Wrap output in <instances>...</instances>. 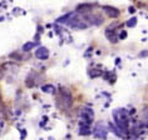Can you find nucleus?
Here are the masks:
<instances>
[{
	"label": "nucleus",
	"mask_w": 148,
	"mask_h": 140,
	"mask_svg": "<svg viewBox=\"0 0 148 140\" xmlns=\"http://www.w3.org/2000/svg\"><path fill=\"white\" fill-rule=\"evenodd\" d=\"M9 58L10 59H13V60H18V61H21L23 60V55H21L20 53H12V54H9Z\"/></svg>",
	"instance_id": "nucleus-18"
},
{
	"label": "nucleus",
	"mask_w": 148,
	"mask_h": 140,
	"mask_svg": "<svg viewBox=\"0 0 148 140\" xmlns=\"http://www.w3.org/2000/svg\"><path fill=\"white\" fill-rule=\"evenodd\" d=\"M36 44H38V43H35V41H28V43H25L24 45H23L21 50H23L24 53H29V51L33 50L36 46Z\"/></svg>",
	"instance_id": "nucleus-14"
},
{
	"label": "nucleus",
	"mask_w": 148,
	"mask_h": 140,
	"mask_svg": "<svg viewBox=\"0 0 148 140\" xmlns=\"http://www.w3.org/2000/svg\"><path fill=\"white\" fill-rule=\"evenodd\" d=\"M27 138V130L25 129H21L20 130V140H25Z\"/></svg>",
	"instance_id": "nucleus-22"
},
{
	"label": "nucleus",
	"mask_w": 148,
	"mask_h": 140,
	"mask_svg": "<svg viewBox=\"0 0 148 140\" xmlns=\"http://www.w3.org/2000/svg\"><path fill=\"white\" fill-rule=\"evenodd\" d=\"M48 140H54V138H49V139H48Z\"/></svg>",
	"instance_id": "nucleus-26"
},
{
	"label": "nucleus",
	"mask_w": 148,
	"mask_h": 140,
	"mask_svg": "<svg viewBox=\"0 0 148 140\" xmlns=\"http://www.w3.org/2000/svg\"><path fill=\"white\" fill-rule=\"evenodd\" d=\"M4 128V115H3V110H0V131Z\"/></svg>",
	"instance_id": "nucleus-21"
},
{
	"label": "nucleus",
	"mask_w": 148,
	"mask_h": 140,
	"mask_svg": "<svg viewBox=\"0 0 148 140\" xmlns=\"http://www.w3.org/2000/svg\"><path fill=\"white\" fill-rule=\"evenodd\" d=\"M106 36H107V39H108L110 43H113V44L118 43V40H119L118 35L116 34V30H113V29H110V28H108L106 30Z\"/></svg>",
	"instance_id": "nucleus-10"
},
{
	"label": "nucleus",
	"mask_w": 148,
	"mask_h": 140,
	"mask_svg": "<svg viewBox=\"0 0 148 140\" xmlns=\"http://www.w3.org/2000/svg\"><path fill=\"white\" fill-rule=\"evenodd\" d=\"M92 133H93V130H92L90 125L79 123V131H78L79 135H82V136H88V135H90Z\"/></svg>",
	"instance_id": "nucleus-9"
},
{
	"label": "nucleus",
	"mask_w": 148,
	"mask_h": 140,
	"mask_svg": "<svg viewBox=\"0 0 148 140\" xmlns=\"http://www.w3.org/2000/svg\"><path fill=\"white\" fill-rule=\"evenodd\" d=\"M104 79L106 80H108L109 83H114V80H116V75L114 74H112V73H109V71H107L106 74H104Z\"/></svg>",
	"instance_id": "nucleus-19"
},
{
	"label": "nucleus",
	"mask_w": 148,
	"mask_h": 140,
	"mask_svg": "<svg viewBox=\"0 0 148 140\" xmlns=\"http://www.w3.org/2000/svg\"><path fill=\"white\" fill-rule=\"evenodd\" d=\"M59 104L64 110H69L73 105V95L66 88H59Z\"/></svg>",
	"instance_id": "nucleus-2"
},
{
	"label": "nucleus",
	"mask_w": 148,
	"mask_h": 140,
	"mask_svg": "<svg viewBox=\"0 0 148 140\" xmlns=\"http://www.w3.org/2000/svg\"><path fill=\"white\" fill-rule=\"evenodd\" d=\"M92 134L94 135V138H97L99 140H107V135H108V128L103 123H97L93 129V133Z\"/></svg>",
	"instance_id": "nucleus-3"
},
{
	"label": "nucleus",
	"mask_w": 148,
	"mask_h": 140,
	"mask_svg": "<svg viewBox=\"0 0 148 140\" xmlns=\"http://www.w3.org/2000/svg\"><path fill=\"white\" fill-rule=\"evenodd\" d=\"M72 14L73 13H68V14H65V15H63L60 18H58L57 19V23H60V24H66V21H68L70 19V16H72Z\"/></svg>",
	"instance_id": "nucleus-17"
},
{
	"label": "nucleus",
	"mask_w": 148,
	"mask_h": 140,
	"mask_svg": "<svg viewBox=\"0 0 148 140\" xmlns=\"http://www.w3.org/2000/svg\"><path fill=\"white\" fill-rule=\"evenodd\" d=\"M140 126H142V128H148V105L143 108L142 120H140Z\"/></svg>",
	"instance_id": "nucleus-12"
},
{
	"label": "nucleus",
	"mask_w": 148,
	"mask_h": 140,
	"mask_svg": "<svg viewBox=\"0 0 148 140\" xmlns=\"http://www.w3.org/2000/svg\"><path fill=\"white\" fill-rule=\"evenodd\" d=\"M102 75H103V71L99 69H90L89 71H88V76H89L90 79L98 78V76H102Z\"/></svg>",
	"instance_id": "nucleus-15"
},
{
	"label": "nucleus",
	"mask_w": 148,
	"mask_h": 140,
	"mask_svg": "<svg viewBox=\"0 0 148 140\" xmlns=\"http://www.w3.org/2000/svg\"><path fill=\"white\" fill-rule=\"evenodd\" d=\"M113 119H114L116 126L127 136L128 131H129V123H131V118H129L128 111L125 109L113 110Z\"/></svg>",
	"instance_id": "nucleus-1"
},
{
	"label": "nucleus",
	"mask_w": 148,
	"mask_h": 140,
	"mask_svg": "<svg viewBox=\"0 0 148 140\" xmlns=\"http://www.w3.org/2000/svg\"><path fill=\"white\" fill-rule=\"evenodd\" d=\"M95 6V4H90V3H84V4H79L77 6V13L79 14H87V13H90V10Z\"/></svg>",
	"instance_id": "nucleus-8"
},
{
	"label": "nucleus",
	"mask_w": 148,
	"mask_h": 140,
	"mask_svg": "<svg viewBox=\"0 0 148 140\" xmlns=\"http://www.w3.org/2000/svg\"><path fill=\"white\" fill-rule=\"evenodd\" d=\"M102 9H103V12H104L107 15H108L109 18H113V19L118 18V16H119V14H121L119 10H118L117 8H114V6L104 5V6H102Z\"/></svg>",
	"instance_id": "nucleus-6"
},
{
	"label": "nucleus",
	"mask_w": 148,
	"mask_h": 140,
	"mask_svg": "<svg viewBox=\"0 0 148 140\" xmlns=\"http://www.w3.org/2000/svg\"><path fill=\"white\" fill-rule=\"evenodd\" d=\"M108 126H109L110 130H112V133H114V134H116L118 138H122V139H125V138H127V136H125L123 133H122V131H121L119 129H118L113 123H109V124H108Z\"/></svg>",
	"instance_id": "nucleus-13"
},
{
	"label": "nucleus",
	"mask_w": 148,
	"mask_h": 140,
	"mask_svg": "<svg viewBox=\"0 0 148 140\" xmlns=\"http://www.w3.org/2000/svg\"><path fill=\"white\" fill-rule=\"evenodd\" d=\"M42 91L45 94H55L57 93V90H55V88L53 85H50V84H45V85L42 86Z\"/></svg>",
	"instance_id": "nucleus-16"
},
{
	"label": "nucleus",
	"mask_w": 148,
	"mask_h": 140,
	"mask_svg": "<svg viewBox=\"0 0 148 140\" xmlns=\"http://www.w3.org/2000/svg\"><path fill=\"white\" fill-rule=\"evenodd\" d=\"M136 24H137V18H131L127 23H125V25H127L128 28H133V27H136Z\"/></svg>",
	"instance_id": "nucleus-20"
},
{
	"label": "nucleus",
	"mask_w": 148,
	"mask_h": 140,
	"mask_svg": "<svg viewBox=\"0 0 148 140\" xmlns=\"http://www.w3.org/2000/svg\"><path fill=\"white\" fill-rule=\"evenodd\" d=\"M35 56L39 59V60H47L49 58V50L45 46H39L38 49L35 50Z\"/></svg>",
	"instance_id": "nucleus-7"
},
{
	"label": "nucleus",
	"mask_w": 148,
	"mask_h": 140,
	"mask_svg": "<svg viewBox=\"0 0 148 140\" xmlns=\"http://www.w3.org/2000/svg\"><path fill=\"white\" fill-rule=\"evenodd\" d=\"M84 19L87 20V23L90 25H95V27H98V25L103 24V21H104V19H103V16L101 15V14H94V13H87V14H83Z\"/></svg>",
	"instance_id": "nucleus-5"
},
{
	"label": "nucleus",
	"mask_w": 148,
	"mask_h": 140,
	"mask_svg": "<svg viewBox=\"0 0 148 140\" xmlns=\"http://www.w3.org/2000/svg\"><path fill=\"white\" fill-rule=\"evenodd\" d=\"M139 56H140V58L148 56V50H144V51H142V53H139Z\"/></svg>",
	"instance_id": "nucleus-24"
},
{
	"label": "nucleus",
	"mask_w": 148,
	"mask_h": 140,
	"mask_svg": "<svg viewBox=\"0 0 148 140\" xmlns=\"http://www.w3.org/2000/svg\"><path fill=\"white\" fill-rule=\"evenodd\" d=\"M93 120H94V111L90 108H83L82 110H80V120H79V123L92 125Z\"/></svg>",
	"instance_id": "nucleus-4"
},
{
	"label": "nucleus",
	"mask_w": 148,
	"mask_h": 140,
	"mask_svg": "<svg viewBox=\"0 0 148 140\" xmlns=\"http://www.w3.org/2000/svg\"><path fill=\"white\" fill-rule=\"evenodd\" d=\"M118 38H119V40L125 39V38H127V31H122V33H121V35L118 36Z\"/></svg>",
	"instance_id": "nucleus-23"
},
{
	"label": "nucleus",
	"mask_w": 148,
	"mask_h": 140,
	"mask_svg": "<svg viewBox=\"0 0 148 140\" xmlns=\"http://www.w3.org/2000/svg\"><path fill=\"white\" fill-rule=\"evenodd\" d=\"M128 10H129V13H134V12H136V9L133 8V6H131V8H129Z\"/></svg>",
	"instance_id": "nucleus-25"
},
{
	"label": "nucleus",
	"mask_w": 148,
	"mask_h": 140,
	"mask_svg": "<svg viewBox=\"0 0 148 140\" xmlns=\"http://www.w3.org/2000/svg\"><path fill=\"white\" fill-rule=\"evenodd\" d=\"M36 74L35 73H30V74L27 75V78H25V85L27 88H34L35 84H36Z\"/></svg>",
	"instance_id": "nucleus-11"
}]
</instances>
